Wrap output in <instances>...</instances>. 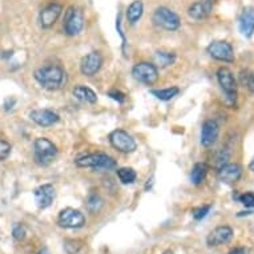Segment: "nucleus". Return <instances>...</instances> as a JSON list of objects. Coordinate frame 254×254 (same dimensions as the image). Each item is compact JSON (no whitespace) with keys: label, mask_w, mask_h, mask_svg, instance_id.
Returning <instances> with one entry per match:
<instances>
[{"label":"nucleus","mask_w":254,"mask_h":254,"mask_svg":"<svg viewBox=\"0 0 254 254\" xmlns=\"http://www.w3.org/2000/svg\"><path fill=\"white\" fill-rule=\"evenodd\" d=\"M29 119L38 125H40V127H43V128L52 127L60 120L58 113L51 111V109H34V111L29 112Z\"/></svg>","instance_id":"nucleus-13"},{"label":"nucleus","mask_w":254,"mask_h":254,"mask_svg":"<svg viewBox=\"0 0 254 254\" xmlns=\"http://www.w3.org/2000/svg\"><path fill=\"white\" fill-rule=\"evenodd\" d=\"M210 209H212L210 205H204V206H200V208H194L192 210V216L194 217V220L200 221L208 216V213L210 212Z\"/></svg>","instance_id":"nucleus-27"},{"label":"nucleus","mask_w":254,"mask_h":254,"mask_svg":"<svg viewBox=\"0 0 254 254\" xmlns=\"http://www.w3.org/2000/svg\"><path fill=\"white\" fill-rule=\"evenodd\" d=\"M208 54L213 59L218 62L233 63L234 62V51L232 44L228 42H213L206 48Z\"/></svg>","instance_id":"nucleus-10"},{"label":"nucleus","mask_w":254,"mask_h":254,"mask_svg":"<svg viewBox=\"0 0 254 254\" xmlns=\"http://www.w3.org/2000/svg\"><path fill=\"white\" fill-rule=\"evenodd\" d=\"M212 9V3L206 0L204 1H194L189 8H188V15L194 19V20H204L208 16Z\"/></svg>","instance_id":"nucleus-19"},{"label":"nucleus","mask_w":254,"mask_h":254,"mask_svg":"<svg viewBox=\"0 0 254 254\" xmlns=\"http://www.w3.org/2000/svg\"><path fill=\"white\" fill-rule=\"evenodd\" d=\"M117 177L123 184H133L136 181V172L132 168H119L117 169Z\"/></svg>","instance_id":"nucleus-25"},{"label":"nucleus","mask_w":254,"mask_h":254,"mask_svg":"<svg viewBox=\"0 0 254 254\" xmlns=\"http://www.w3.org/2000/svg\"><path fill=\"white\" fill-rule=\"evenodd\" d=\"M206 1H209V3H212V1H214V0H206Z\"/></svg>","instance_id":"nucleus-36"},{"label":"nucleus","mask_w":254,"mask_h":254,"mask_svg":"<svg viewBox=\"0 0 254 254\" xmlns=\"http://www.w3.org/2000/svg\"><path fill=\"white\" fill-rule=\"evenodd\" d=\"M108 96L113 99V100H116L117 103H120V104H123L125 101V95L120 91H111L108 93Z\"/></svg>","instance_id":"nucleus-31"},{"label":"nucleus","mask_w":254,"mask_h":254,"mask_svg":"<svg viewBox=\"0 0 254 254\" xmlns=\"http://www.w3.org/2000/svg\"><path fill=\"white\" fill-rule=\"evenodd\" d=\"M229 254H250V250L248 248L240 246V248H234L229 252Z\"/></svg>","instance_id":"nucleus-32"},{"label":"nucleus","mask_w":254,"mask_h":254,"mask_svg":"<svg viewBox=\"0 0 254 254\" xmlns=\"http://www.w3.org/2000/svg\"><path fill=\"white\" fill-rule=\"evenodd\" d=\"M132 75L137 81L146 85H152L158 80L157 67L148 62L137 63L132 69Z\"/></svg>","instance_id":"nucleus-8"},{"label":"nucleus","mask_w":254,"mask_h":254,"mask_svg":"<svg viewBox=\"0 0 254 254\" xmlns=\"http://www.w3.org/2000/svg\"><path fill=\"white\" fill-rule=\"evenodd\" d=\"M38 254H50V252H48V250H47V249H42V250H40V252H39Z\"/></svg>","instance_id":"nucleus-35"},{"label":"nucleus","mask_w":254,"mask_h":254,"mask_svg":"<svg viewBox=\"0 0 254 254\" xmlns=\"http://www.w3.org/2000/svg\"><path fill=\"white\" fill-rule=\"evenodd\" d=\"M75 164L79 168H92L93 171H112L116 168V161L111 156L103 152L89 153L75 160Z\"/></svg>","instance_id":"nucleus-2"},{"label":"nucleus","mask_w":254,"mask_h":254,"mask_svg":"<svg viewBox=\"0 0 254 254\" xmlns=\"http://www.w3.org/2000/svg\"><path fill=\"white\" fill-rule=\"evenodd\" d=\"M248 88H249V91L252 92V93H254V73L253 75L249 76V79H248Z\"/></svg>","instance_id":"nucleus-33"},{"label":"nucleus","mask_w":254,"mask_h":254,"mask_svg":"<svg viewBox=\"0 0 254 254\" xmlns=\"http://www.w3.org/2000/svg\"><path fill=\"white\" fill-rule=\"evenodd\" d=\"M63 27H64V32L68 36H76V35H79L84 28V16L81 9L75 8V7H69L65 11V15H64Z\"/></svg>","instance_id":"nucleus-6"},{"label":"nucleus","mask_w":254,"mask_h":254,"mask_svg":"<svg viewBox=\"0 0 254 254\" xmlns=\"http://www.w3.org/2000/svg\"><path fill=\"white\" fill-rule=\"evenodd\" d=\"M11 154V145L4 140H0V161H4Z\"/></svg>","instance_id":"nucleus-29"},{"label":"nucleus","mask_w":254,"mask_h":254,"mask_svg":"<svg viewBox=\"0 0 254 254\" xmlns=\"http://www.w3.org/2000/svg\"><path fill=\"white\" fill-rule=\"evenodd\" d=\"M176 62V55L172 52H164V51H157L154 54V63L158 67L165 68L172 65Z\"/></svg>","instance_id":"nucleus-23"},{"label":"nucleus","mask_w":254,"mask_h":254,"mask_svg":"<svg viewBox=\"0 0 254 254\" xmlns=\"http://www.w3.org/2000/svg\"><path fill=\"white\" fill-rule=\"evenodd\" d=\"M35 80L48 91H58L67 83V73L60 65L48 64L38 68L34 73Z\"/></svg>","instance_id":"nucleus-1"},{"label":"nucleus","mask_w":254,"mask_h":254,"mask_svg":"<svg viewBox=\"0 0 254 254\" xmlns=\"http://www.w3.org/2000/svg\"><path fill=\"white\" fill-rule=\"evenodd\" d=\"M109 141H111V145L121 153H132L137 148L134 138L124 129L113 130L112 133L109 134Z\"/></svg>","instance_id":"nucleus-7"},{"label":"nucleus","mask_w":254,"mask_h":254,"mask_svg":"<svg viewBox=\"0 0 254 254\" xmlns=\"http://www.w3.org/2000/svg\"><path fill=\"white\" fill-rule=\"evenodd\" d=\"M232 238H233V229L230 226H218L209 233L206 244L209 246H221L232 241Z\"/></svg>","instance_id":"nucleus-15"},{"label":"nucleus","mask_w":254,"mask_h":254,"mask_svg":"<svg viewBox=\"0 0 254 254\" xmlns=\"http://www.w3.org/2000/svg\"><path fill=\"white\" fill-rule=\"evenodd\" d=\"M240 202L246 208H254V193L253 192H246L242 193L241 196L236 197Z\"/></svg>","instance_id":"nucleus-26"},{"label":"nucleus","mask_w":254,"mask_h":254,"mask_svg":"<svg viewBox=\"0 0 254 254\" xmlns=\"http://www.w3.org/2000/svg\"><path fill=\"white\" fill-rule=\"evenodd\" d=\"M142 12H144L142 1L141 0H134L127 9V20L129 21V24H136L141 19Z\"/></svg>","instance_id":"nucleus-21"},{"label":"nucleus","mask_w":254,"mask_h":254,"mask_svg":"<svg viewBox=\"0 0 254 254\" xmlns=\"http://www.w3.org/2000/svg\"><path fill=\"white\" fill-rule=\"evenodd\" d=\"M58 222L59 225L67 229H79L85 225V217L77 209L65 208L59 214Z\"/></svg>","instance_id":"nucleus-9"},{"label":"nucleus","mask_w":254,"mask_h":254,"mask_svg":"<svg viewBox=\"0 0 254 254\" xmlns=\"http://www.w3.org/2000/svg\"><path fill=\"white\" fill-rule=\"evenodd\" d=\"M58 154V148L54 142L50 141L46 137H39L34 142V156L35 163L40 167H47L50 165L54 158Z\"/></svg>","instance_id":"nucleus-3"},{"label":"nucleus","mask_w":254,"mask_h":254,"mask_svg":"<svg viewBox=\"0 0 254 254\" xmlns=\"http://www.w3.org/2000/svg\"><path fill=\"white\" fill-rule=\"evenodd\" d=\"M242 168L238 164H225L218 169V179L222 183L232 184L241 179Z\"/></svg>","instance_id":"nucleus-18"},{"label":"nucleus","mask_w":254,"mask_h":254,"mask_svg":"<svg viewBox=\"0 0 254 254\" xmlns=\"http://www.w3.org/2000/svg\"><path fill=\"white\" fill-rule=\"evenodd\" d=\"M34 196L39 208L46 209L54 202L55 197H56V190L52 184H44L35 189Z\"/></svg>","instance_id":"nucleus-12"},{"label":"nucleus","mask_w":254,"mask_h":254,"mask_svg":"<svg viewBox=\"0 0 254 254\" xmlns=\"http://www.w3.org/2000/svg\"><path fill=\"white\" fill-rule=\"evenodd\" d=\"M63 11L62 4L59 3H51L47 7L42 9V12L39 15V21L43 28H51L52 25L58 21Z\"/></svg>","instance_id":"nucleus-14"},{"label":"nucleus","mask_w":254,"mask_h":254,"mask_svg":"<svg viewBox=\"0 0 254 254\" xmlns=\"http://www.w3.org/2000/svg\"><path fill=\"white\" fill-rule=\"evenodd\" d=\"M217 80L220 83L222 91L225 92L228 104L233 105L237 99V83L234 79L233 73L228 68L222 67L217 71Z\"/></svg>","instance_id":"nucleus-4"},{"label":"nucleus","mask_w":254,"mask_h":254,"mask_svg":"<svg viewBox=\"0 0 254 254\" xmlns=\"http://www.w3.org/2000/svg\"><path fill=\"white\" fill-rule=\"evenodd\" d=\"M238 28L245 38H250L254 32V8L245 7L238 17Z\"/></svg>","instance_id":"nucleus-16"},{"label":"nucleus","mask_w":254,"mask_h":254,"mask_svg":"<svg viewBox=\"0 0 254 254\" xmlns=\"http://www.w3.org/2000/svg\"><path fill=\"white\" fill-rule=\"evenodd\" d=\"M220 129L214 120H206L201 128V144L206 148L212 146L218 137Z\"/></svg>","instance_id":"nucleus-17"},{"label":"nucleus","mask_w":254,"mask_h":254,"mask_svg":"<svg viewBox=\"0 0 254 254\" xmlns=\"http://www.w3.org/2000/svg\"><path fill=\"white\" fill-rule=\"evenodd\" d=\"M73 96L80 101L88 103V104H95L97 101V95L92 91L89 87L85 85H77L73 88Z\"/></svg>","instance_id":"nucleus-20"},{"label":"nucleus","mask_w":254,"mask_h":254,"mask_svg":"<svg viewBox=\"0 0 254 254\" xmlns=\"http://www.w3.org/2000/svg\"><path fill=\"white\" fill-rule=\"evenodd\" d=\"M152 20L157 27L165 29V31H176L180 28L179 15L167 7H158L154 11Z\"/></svg>","instance_id":"nucleus-5"},{"label":"nucleus","mask_w":254,"mask_h":254,"mask_svg":"<svg viewBox=\"0 0 254 254\" xmlns=\"http://www.w3.org/2000/svg\"><path fill=\"white\" fill-rule=\"evenodd\" d=\"M249 169L254 173V158H253V160H252V163L249 164Z\"/></svg>","instance_id":"nucleus-34"},{"label":"nucleus","mask_w":254,"mask_h":254,"mask_svg":"<svg viewBox=\"0 0 254 254\" xmlns=\"http://www.w3.org/2000/svg\"><path fill=\"white\" fill-rule=\"evenodd\" d=\"M101 65H103V56L99 52H91V54L85 55L81 59L80 63V71L84 76H91L96 75L97 72L100 71Z\"/></svg>","instance_id":"nucleus-11"},{"label":"nucleus","mask_w":254,"mask_h":254,"mask_svg":"<svg viewBox=\"0 0 254 254\" xmlns=\"http://www.w3.org/2000/svg\"><path fill=\"white\" fill-rule=\"evenodd\" d=\"M101 198L97 194H92V196H89V198H88V208H89V210L91 212H97L99 210V208L101 206Z\"/></svg>","instance_id":"nucleus-28"},{"label":"nucleus","mask_w":254,"mask_h":254,"mask_svg":"<svg viewBox=\"0 0 254 254\" xmlns=\"http://www.w3.org/2000/svg\"><path fill=\"white\" fill-rule=\"evenodd\" d=\"M206 173H208V167L206 164L204 163H197L192 169V173H190V181L194 185H200L202 181L206 177Z\"/></svg>","instance_id":"nucleus-22"},{"label":"nucleus","mask_w":254,"mask_h":254,"mask_svg":"<svg viewBox=\"0 0 254 254\" xmlns=\"http://www.w3.org/2000/svg\"><path fill=\"white\" fill-rule=\"evenodd\" d=\"M180 89L177 87H171V88H165V89H153L152 91V95L156 96L158 100L168 101L172 100L173 97L179 95Z\"/></svg>","instance_id":"nucleus-24"},{"label":"nucleus","mask_w":254,"mask_h":254,"mask_svg":"<svg viewBox=\"0 0 254 254\" xmlns=\"http://www.w3.org/2000/svg\"><path fill=\"white\" fill-rule=\"evenodd\" d=\"M12 234H13V238H16V240H21V238H24L25 236V228L23 225H15L13 226V230H12Z\"/></svg>","instance_id":"nucleus-30"}]
</instances>
